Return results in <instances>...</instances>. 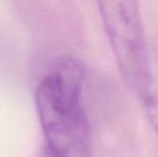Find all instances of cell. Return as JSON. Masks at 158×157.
Instances as JSON below:
<instances>
[{
	"label": "cell",
	"mask_w": 158,
	"mask_h": 157,
	"mask_svg": "<svg viewBox=\"0 0 158 157\" xmlns=\"http://www.w3.org/2000/svg\"><path fill=\"white\" fill-rule=\"evenodd\" d=\"M83 85V66L77 59H66L40 82L35 90V108L46 145L64 157L81 155L87 144Z\"/></svg>",
	"instance_id": "obj_1"
},
{
	"label": "cell",
	"mask_w": 158,
	"mask_h": 157,
	"mask_svg": "<svg viewBox=\"0 0 158 157\" xmlns=\"http://www.w3.org/2000/svg\"><path fill=\"white\" fill-rule=\"evenodd\" d=\"M98 6L122 79L138 94L152 68L139 6L130 0L101 1Z\"/></svg>",
	"instance_id": "obj_2"
},
{
	"label": "cell",
	"mask_w": 158,
	"mask_h": 157,
	"mask_svg": "<svg viewBox=\"0 0 158 157\" xmlns=\"http://www.w3.org/2000/svg\"><path fill=\"white\" fill-rule=\"evenodd\" d=\"M142 107L158 136V65H153L144 85L137 94Z\"/></svg>",
	"instance_id": "obj_3"
},
{
	"label": "cell",
	"mask_w": 158,
	"mask_h": 157,
	"mask_svg": "<svg viewBox=\"0 0 158 157\" xmlns=\"http://www.w3.org/2000/svg\"><path fill=\"white\" fill-rule=\"evenodd\" d=\"M42 157H64V156H63L59 153H57L56 151H54L53 149H51L50 147L46 145V147H44L43 155H42Z\"/></svg>",
	"instance_id": "obj_4"
}]
</instances>
